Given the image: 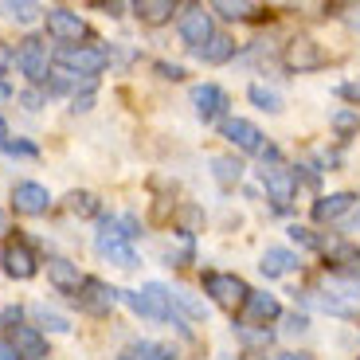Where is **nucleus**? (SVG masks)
I'll return each mask as SVG.
<instances>
[{"label":"nucleus","instance_id":"nucleus-35","mask_svg":"<svg viewBox=\"0 0 360 360\" xmlns=\"http://www.w3.org/2000/svg\"><path fill=\"white\" fill-rule=\"evenodd\" d=\"M20 102H24V110H39L44 106V94L36 86H27V90H20Z\"/></svg>","mask_w":360,"mask_h":360},{"label":"nucleus","instance_id":"nucleus-34","mask_svg":"<svg viewBox=\"0 0 360 360\" xmlns=\"http://www.w3.org/2000/svg\"><path fill=\"white\" fill-rule=\"evenodd\" d=\"M0 149H4V153H12V157H36V153H39L32 141H4Z\"/></svg>","mask_w":360,"mask_h":360},{"label":"nucleus","instance_id":"nucleus-32","mask_svg":"<svg viewBox=\"0 0 360 360\" xmlns=\"http://www.w3.org/2000/svg\"><path fill=\"white\" fill-rule=\"evenodd\" d=\"M94 94H98V90H94V79H86V82H82V90H75V94H71V110H75V114H86V110L94 106Z\"/></svg>","mask_w":360,"mask_h":360},{"label":"nucleus","instance_id":"nucleus-12","mask_svg":"<svg viewBox=\"0 0 360 360\" xmlns=\"http://www.w3.org/2000/svg\"><path fill=\"white\" fill-rule=\"evenodd\" d=\"M192 106H196L200 122H216V117L227 114V90L216 86V82H204V86H192Z\"/></svg>","mask_w":360,"mask_h":360},{"label":"nucleus","instance_id":"nucleus-10","mask_svg":"<svg viewBox=\"0 0 360 360\" xmlns=\"http://www.w3.org/2000/svg\"><path fill=\"white\" fill-rule=\"evenodd\" d=\"M4 274H8L12 282H27V278H36V270H39V259L36 251L24 243V239H16V243L4 247Z\"/></svg>","mask_w":360,"mask_h":360},{"label":"nucleus","instance_id":"nucleus-14","mask_svg":"<svg viewBox=\"0 0 360 360\" xmlns=\"http://www.w3.org/2000/svg\"><path fill=\"white\" fill-rule=\"evenodd\" d=\"M282 317V306H278V297L266 294V290H251V297L243 302V309H239V321L243 325H270V321H278Z\"/></svg>","mask_w":360,"mask_h":360},{"label":"nucleus","instance_id":"nucleus-8","mask_svg":"<svg viewBox=\"0 0 360 360\" xmlns=\"http://www.w3.org/2000/svg\"><path fill=\"white\" fill-rule=\"evenodd\" d=\"M180 39L192 47V51H200V47L207 44V39L216 36V24H212V12H204L200 4H192V8H184V16H180Z\"/></svg>","mask_w":360,"mask_h":360},{"label":"nucleus","instance_id":"nucleus-17","mask_svg":"<svg viewBox=\"0 0 360 360\" xmlns=\"http://www.w3.org/2000/svg\"><path fill=\"white\" fill-rule=\"evenodd\" d=\"M47 282H51L59 294H79L86 278L79 274V266H75L71 259H59V255H55V259H47Z\"/></svg>","mask_w":360,"mask_h":360},{"label":"nucleus","instance_id":"nucleus-9","mask_svg":"<svg viewBox=\"0 0 360 360\" xmlns=\"http://www.w3.org/2000/svg\"><path fill=\"white\" fill-rule=\"evenodd\" d=\"M75 297H79V309H86V314L102 317V314H110V309L117 306V297H122V290L106 286L102 278H86V282H82V290H79Z\"/></svg>","mask_w":360,"mask_h":360},{"label":"nucleus","instance_id":"nucleus-37","mask_svg":"<svg viewBox=\"0 0 360 360\" xmlns=\"http://www.w3.org/2000/svg\"><path fill=\"white\" fill-rule=\"evenodd\" d=\"M157 71H161L165 79H172V82L184 79V67H176V63H157Z\"/></svg>","mask_w":360,"mask_h":360},{"label":"nucleus","instance_id":"nucleus-5","mask_svg":"<svg viewBox=\"0 0 360 360\" xmlns=\"http://www.w3.org/2000/svg\"><path fill=\"white\" fill-rule=\"evenodd\" d=\"M204 294L212 297L219 309H231V314H239V309H243V302L251 297V290H247V282L239 278V274L212 270V274H204Z\"/></svg>","mask_w":360,"mask_h":360},{"label":"nucleus","instance_id":"nucleus-40","mask_svg":"<svg viewBox=\"0 0 360 360\" xmlns=\"http://www.w3.org/2000/svg\"><path fill=\"white\" fill-rule=\"evenodd\" d=\"M0 360H20V352L12 349V341H0Z\"/></svg>","mask_w":360,"mask_h":360},{"label":"nucleus","instance_id":"nucleus-20","mask_svg":"<svg viewBox=\"0 0 360 360\" xmlns=\"http://www.w3.org/2000/svg\"><path fill=\"white\" fill-rule=\"evenodd\" d=\"M329 266L337 274H345V278H360V247H352V243L329 247Z\"/></svg>","mask_w":360,"mask_h":360},{"label":"nucleus","instance_id":"nucleus-36","mask_svg":"<svg viewBox=\"0 0 360 360\" xmlns=\"http://www.w3.org/2000/svg\"><path fill=\"white\" fill-rule=\"evenodd\" d=\"M290 239H294V243H302V247H321L314 235H309V227H297V224L290 227Z\"/></svg>","mask_w":360,"mask_h":360},{"label":"nucleus","instance_id":"nucleus-44","mask_svg":"<svg viewBox=\"0 0 360 360\" xmlns=\"http://www.w3.org/2000/svg\"><path fill=\"white\" fill-rule=\"evenodd\" d=\"M8 141V122H4V117H0V145Z\"/></svg>","mask_w":360,"mask_h":360},{"label":"nucleus","instance_id":"nucleus-15","mask_svg":"<svg viewBox=\"0 0 360 360\" xmlns=\"http://www.w3.org/2000/svg\"><path fill=\"white\" fill-rule=\"evenodd\" d=\"M219 134H224L227 141L235 145V149H243V153H262V149H266V141H262V129L255 126V122H247V117H227Z\"/></svg>","mask_w":360,"mask_h":360},{"label":"nucleus","instance_id":"nucleus-46","mask_svg":"<svg viewBox=\"0 0 360 360\" xmlns=\"http://www.w3.org/2000/svg\"><path fill=\"white\" fill-rule=\"evenodd\" d=\"M349 20H352V27H360V8H352V16H349Z\"/></svg>","mask_w":360,"mask_h":360},{"label":"nucleus","instance_id":"nucleus-42","mask_svg":"<svg viewBox=\"0 0 360 360\" xmlns=\"http://www.w3.org/2000/svg\"><path fill=\"white\" fill-rule=\"evenodd\" d=\"M8 98H12V86H8L4 79H0V102H8Z\"/></svg>","mask_w":360,"mask_h":360},{"label":"nucleus","instance_id":"nucleus-18","mask_svg":"<svg viewBox=\"0 0 360 360\" xmlns=\"http://www.w3.org/2000/svg\"><path fill=\"white\" fill-rule=\"evenodd\" d=\"M352 207H356V196H352V192H329V196H321L314 204V219L317 224H333V219L349 216Z\"/></svg>","mask_w":360,"mask_h":360},{"label":"nucleus","instance_id":"nucleus-27","mask_svg":"<svg viewBox=\"0 0 360 360\" xmlns=\"http://www.w3.org/2000/svg\"><path fill=\"white\" fill-rule=\"evenodd\" d=\"M0 12H4L8 20H20V24H32V20H36L44 8H39L36 0H4V4H0Z\"/></svg>","mask_w":360,"mask_h":360},{"label":"nucleus","instance_id":"nucleus-4","mask_svg":"<svg viewBox=\"0 0 360 360\" xmlns=\"http://www.w3.org/2000/svg\"><path fill=\"white\" fill-rule=\"evenodd\" d=\"M12 63L20 67V75H24L32 86H39V82L51 79V51H47V44L39 36H24L16 47V59Z\"/></svg>","mask_w":360,"mask_h":360},{"label":"nucleus","instance_id":"nucleus-29","mask_svg":"<svg viewBox=\"0 0 360 360\" xmlns=\"http://www.w3.org/2000/svg\"><path fill=\"white\" fill-rule=\"evenodd\" d=\"M176 227H180V235H184V239H192V235L204 227V212H200L196 204H184L176 212Z\"/></svg>","mask_w":360,"mask_h":360},{"label":"nucleus","instance_id":"nucleus-41","mask_svg":"<svg viewBox=\"0 0 360 360\" xmlns=\"http://www.w3.org/2000/svg\"><path fill=\"white\" fill-rule=\"evenodd\" d=\"M278 360H314L309 352H278Z\"/></svg>","mask_w":360,"mask_h":360},{"label":"nucleus","instance_id":"nucleus-26","mask_svg":"<svg viewBox=\"0 0 360 360\" xmlns=\"http://www.w3.org/2000/svg\"><path fill=\"white\" fill-rule=\"evenodd\" d=\"M212 12H219L224 20H255L262 8H259V4H247V0H235V4H231V0H216Z\"/></svg>","mask_w":360,"mask_h":360},{"label":"nucleus","instance_id":"nucleus-2","mask_svg":"<svg viewBox=\"0 0 360 360\" xmlns=\"http://www.w3.org/2000/svg\"><path fill=\"white\" fill-rule=\"evenodd\" d=\"M55 63L63 67V71L79 75V79H94V75L106 71L110 51L98 44H75V47H59V51H55Z\"/></svg>","mask_w":360,"mask_h":360},{"label":"nucleus","instance_id":"nucleus-16","mask_svg":"<svg viewBox=\"0 0 360 360\" xmlns=\"http://www.w3.org/2000/svg\"><path fill=\"white\" fill-rule=\"evenodd\" d=\"M12 349L20 352V360H47V337L39 333L36 325H16L12 329Z\"/></svg>","mask_w":360,"mask_h":360},{"label":"nucleus","instance_id":"nucleus-38","mask_svg":"<svg viewBox=\"0 0 360 360\" xmlns=\"http://www.w3.org/2000/svg\"><path fill=\"white\" fill-rule=\"evenodd\" d=\"M341 94H345L349 102H360V79H356V82H345V86H341Z\"/></svg>","mask_w":360,"mask_h":360},{"label":"nucleus","instance_id":"nucleus-22","mask_svg":"<svg viewBox=\"0 0 360 360\" xmlns=\"http://www.w3.org/2000/svg\"><path fill=\"white\" fill-rule=\"evenodd\" d=\"M231 55H235V39H231V36H212V39H207V44L196 51V59H200V63H212V67H216V63H227Z\"/></svg>","mask_w":360,"mask_h":360},{"label":"nucleus","instance_id":"nucleus-47","mask_svg":"<svg viewBox=\"0 0 360 360\" xmlns=\"http://www.w3.org/2000/svg\"><path fill=\"white\" fill-rule=\"evenodd\" d=\"M0 259H4V251H0Z\"/></svg>","mask_w":360,"mask_h":360},{"label":"nucleus","instance_id":"nucleus-39","mask_svg":"<svg viewBox=\"0 0 360 360\" xmlns=\"http://www.w3.org/2000/svg\"><path fill=\"white\" fill-rule=\"evenodd\" d=\"M12 59H16V55L8 51V44H0V75H4V71L12 67Z\"/></svg>","mask_w":360,"mask_h":360},{"label":"nucleus","instance_id":"nucleus-19","mask_svg":"<svg viewBox=\"0 0 360 360\" xmlns=\"http://www.w3.org/2000/svg\"><path fill=\"white\" fill-rule=\"evenodd\" d=\"M259 266H262V274H266V278H282V274L297 270V255L290 251V247H266Z\"/></svg>","mask_w":360,"mask_h":360},{"label":"nucleus","instance_id":"nucleus-45","mask_svg":"<svg viewBox=\"0 0 360 360\" xmlns=\"http://www.w3.org/2000/svg\"><path fill=\"white\" fill-rule=\"evenodd\" d=\"M352 227H360V200H356V207H352Z\"/></svg>","mask_w":360,"mask_h":360},{"label":"nucleus","instance_id":"nucleus-13","mask_svg":"<svg viewBox=\"0 0 360 360\" xmlns=\"http://www.w3.org/2000/svg\"><path fill=\"white\" fill-rule=\"evenodd\" d=\"M12 207H16L20 216H44L47 207H51V192L36 180H20L16 188H12Z\"/></svg>","mask_w":360,"mask_h":360},{"label":"nucleus","instance_id":"nucleus-28","mask_svg":"<svg viewBox=\"0 0 360 360\" xmlns=\"http://www.w3.org/2000/svg\"><path fill=\"white\" fill-rule=\"evenodd\" d=\"M212 172H216V180L224 188H231V184H239V176H243V165L235 161V157H216V161H212Z\"/></svg>","mask_w":360,"mask_h":360},{"label":"nucleus","instance_id":"nucleus-6","mask_svg":"<svg viewBox=\"0 0 360 360\" xmlns=\"http://www.w3.org/2000/svg\"><path fill=\"white\" fill-rule=\"evenodd\" d=\"M44 24H47V36H51V39H59L63 47H75L82 36H90L86 20H82L75 8H63V4H55V8H47V12H44Z\"/></svg>","mask_w":360,"mask_h":360},{"label":"nucleus","instance_id":"nucleus-43","mask_svg":"<svg viewBox=\"0 0 360 360\" xmlns=\"http://www.w3.org/2000/svg\"><path fill=\"white\" fill-rule=\"evenodd\" d=\"M8 231V212H4V207H0V235Z\"/></svg>","mask_w":360,"mask_h":360},{"label":"nucleus","instance_id":"nucleus-7","mask_svg":"<svg viewBox=\"0 0 360 360\" xmlns=\"http://www.w3.org/2000/svg\"><path fill=\"white\" fill-rule=\"evenodd\" d=\"M282 63H286L290 75H309V71H321V67H325V51H321L317 39L294 36L286 44V51H282Z\"/></svg>","mask_w":360,"mask_h":360},{"label":"nucleus","instance_id":"nucleus-33","mask_svg":"<svg viewBox=\"0 0 360 360\" xmlns=\"http://www.w3.org/2000/svg\"><path fill=\"white\" fill-rule=\"evenodd\" d=\"M36 317L51 329V333H71V321H67L63 314H55V309H47V306H36Z\"/></svg>","mask_w":360,"mask_h":360},{"label":"nucleus","instance_id":"nucleus-24","mask_svg":"<svg viewBox=\"0 0 360 360\" xmlns=\"http://www.w3.org/2000/svg\"><path fill=\"white\" fill-rule=\"evenodd\" d=\"M172 309H180V314L192 317V321H207V306L196 294H188V290H172Z\"/></svg>","mask_w":360,"mask_h":360},{"label":"nucleus","instance_id":"nucleus-21","mask_svg":"<svg viewBox=\"0 0 360 360\" xmlns=\"http://www.w3.org/2000/svg\"><path fill=\"white\" fill-rule=\"evenodd\" d=\"M134 12H137V20H141V24L161 27V24H169V20H172L176 4H172V0H137Z\"/></svg>","mask_w":360,"mask_h":360},{"label":"nucleus","instance_id":"nucleus-1","mask_svg":"<svg viewBox=\"0 0 360 360\" xmlns=\"http://www.w3.org/2000/svg\"><path fill=\"white\" fill-rule=\"evenodd\" d=\"M122 297L137 317H149V321H169L172 317V290L161 282H145L141 290H122Z\"/></svg>","mask_w":360,"mask_h":360},{"label":"nucleus","instance_id":"nucleus-11","mask_svg":"<svg viewBox=\"0 0 360 360\" xmlns=\"http://www.w3.org/2000/svg\"><path fill=\"white\" fill-rule=\"evenodd\" d=\"M262 184H266V196L274 200V207H290V200L297 196V172L282 169V165L262 169Z\"/></svg>","mask_w":360,"mask_h":360},{"label":"nucleus","instance_id":"nucleus-25","mask_svg":"<svg viewBox=\"0 0 360 360\" xmlns=\"http://www.w3.org/2000/svg\"><path fill=\"white\" fill-rule=\"evenodd\" d=\"M122 360H176V352H172L169 345L141 341V345H134V349H126V352H122Z\"/></svg>","mask_w":360,"mask_h":360},{"label":"nucleus","instance_id":"nucleus-30","mask_svg":"<svg viewBox=\"0 0 360 360\" xmlns=\"http://www.w3.org/2000/svg\"><path fill=\"white\" fill-rule=\"evenodd\" d=\"M329 126H333V134H337V137H352V134L360 129V114L345 106V110H337V114L329 117Z\"/></svg>","mask_w":360,"mask_h":360},{"label":"nucleus","instance_id":"nucleus-23","mask_svg":"<svg viewBox=\"0 0 360 360\" xmlns=\"http://www.w3.org/2000/svg\"><path fill=\"white\" fill-rule=\"evenodd\" d=\"M67 212L79 219H94V216H102V200L94 192H71L67 196Z\"/></svg>","mask_w":360,"mask_h":360},{"label":"nucleus","instance_id":"nucleus-3","mask_svg":"<svg viewBox=\"0 0 360 360\" xmlns=\"http://www.w3.org/2000/svg\"><path fill=\"white\" fill-rule=\"evenodd\" d=\"M94 251L102 255V259L117 262V266H137V251L134 243H129L126 235H122V227H117V216H102L98 224V235H94Z\"/></svg>","mask_w":360,"mask_h":360},{"label":"nucleus","instance_id":"nucleus-31","mask_svg":"<svg viewBox=\"0 0 360 360\" xmlns=\"http://www.w3.org/2000/svg\"><path fill=\"white\" fill-rule=\"evenodd\" d=\"M247 98H251L259 110H270V114H274V110H282V98L274 94V90H266L262 82H255V86L247 90Z\"/></svg>","mask_w":360,"mask_h":360}]
</instances>
